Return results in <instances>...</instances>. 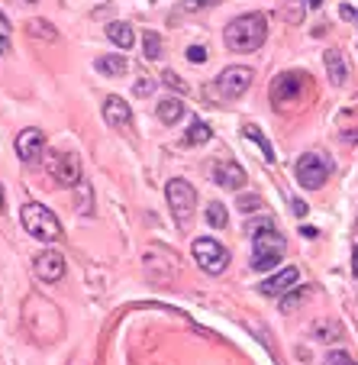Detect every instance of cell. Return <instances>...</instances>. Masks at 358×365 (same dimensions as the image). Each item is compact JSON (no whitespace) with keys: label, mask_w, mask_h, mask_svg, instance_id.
I'll list each match as a JSON object with an SVG mask.
<instances>
[{"label":"cell","mask_w":358,"mask_h":365,"mask_svg":"<svg viewBox=\"0 0 358 365\" xmlns=\"http://www.w3.org/2000/svg\"><path fill=\"white\" fill-rule=\"evenodd\" d=\"M142 56L149 58V62L162 58V36H159V33H152V29H145V36H142Z\"/></svg>","instance_id":"22"},{"label":"cell","mask_w":358,"mask_h":365,"mask_svg":"<svg viewBox=\"0 0 358 365\" xmlns=\"http://www.w3.org/2000/svg\"><path fill=\"white\" fill-rule=\"evenodd\" d=\"M48 172H52V178H56L58 185L71 187L81 181V162H78L75 152H56L52 162H48Z\"/></svg>","instance_id":"9"},{"label":"cell","mask_w":358,"mask_h":365,"mask_svg":"<svg viewBox=\"0 0 358 365\" xmlns=\"http://www.w3.org/2000/svg\"><path fill=\"white\" fill-rule=\"evenodd\" d=\"M165 197H168V207H172L174 223L187 227V220H191L194 210H197V191H194V185H187L184 178H172L165 187Z\"/></svg>","instance_id":"5"},{"label":"cell","mask_w":358,"mask_h":365,"mask_svg":"<svg viewBox=\"0 0 358 365\" xmlns=\"http://www.w3.org/2000/svg\"><path fill=\"white\" fill-rule=\"evenodd\" d=\"M191 252H194L197 265L207 272V275H223L226 265H229V252L214 240V236H200V240H194Z\"/></svg>","instance_id":"7"},{"label":"cell","mask_w":358,"mask_h":365,"mask_svg":"<svg viewBox=\"0 0 358 365\" xmlns=\"http://www.w3.org/2000/svg\"><path fill=\"white\" fill-rule=\"evenodd\" d=\"M104 120H107V126H113V130H126V126L132 123L130 103H126L123 97L110 94V97L104 101Z\"/></svg>","instance_id":"14"},{"label":"cell","mask_w":358,"mask_h":365,"mask_svg":"<svg viewBox=\"0 0 358 365\" xmlns=\"http://www.w3.org/2000/svg\"><path fill=\"white\" fill-rule=\"evenodd\" d=\"M323 62H326V71H330V81L336 84V88H342L345 78H349V65H345L342 52H339V48H326Z\"/></svg>","instance_id":"15"},{"label":"cell","mask_w":358,"mask_h":365,"mask_svg":"<svg viewBox=\"0 0 358 365\" xmlns=\"http://www.w3.org/2000/svg\"><path fill=\"white\" fill-rule=\"evenodd\" d=\"M326 365H358V362L349 356V352L332 349V352H326Z\"/></svg>","instance_id":"26"},{"label":"cell","mask_w":358,"mask_h":365,"mask_svg":"<svg viewBox=\"0 0 358 365\" xmlns=\"http://www.w3.org/2000/svg\"><path fill=\"white\" fill-rule=\"evenodd\" d=\"M155 113H159V120H162L165 126H174L181 117H184V103H181L178 97H165V101H159Z\"/></svg>","instance_id":"16"},{"label":"cell","mask_w":358,"mask_h":365,"mask_svg":"<svg viewBox=\"0 0 358 365\" xmlns=\"http://www.w3.org/2000/svg\"><path fill=\"white\" fill-rule=\"evenodd\" d=\"M162 81H165V84H168V88L181 91V94H184V91H187V84H184V81H181V78H178V75H174V71H172V68H168V71H165V75H162Z\"/></svg>","instance_id":"30"},{"label":"cell","mask_w":358,"mask_h":365,"mask_svg":"<svg viewBox=\"0 0 358 365\" xmlns=\"http://www.w3.org/2000/svg\"><path fill=\"white\" fill-rule=\"evenodd\" d=\"M7 52H10V20L0 10V56H7Z\"/></svg>","instance_id":"25"},{"label":"cell","mask_w":358,"mask_h":365,"mask_svg":"<svg viewBox=\"0 0 358 365\" xmlns=\"http://www.w3.org/2000/svg\"><path fill=\"white\" fill-rule=\"evenodd\" d=\"M207 56H210L207 46H191V48H187V62H191V65H204V62H207Z\"/></svg>","instance_id":"28"},{"label":"cell","mask_w":358,"mask_h":365,"mask_svg":"<svg viewBox=\"0 0 358 365\" xmlns=\"http://www.w3.org/2000/svg\"><path fill=\"white\" fill-rule=\"evenodd\" d=\"M33 269H36V278H42V282H48V284H56V282H62V275H65V255L56 252V249L39 252V255H36Z\"/></svg>","instance_id":"11"},{"label":"cell","mask_w":358,"mask_h":365,"mask_svg":"<svg viewBox=\"0 0 358 365\" xmlns=\"http://www.w3.org/2000/svg\"><path fill=\"white\" fill-rule=\"evenodd\" d=\"M216 4H223V0H184V4H181V10L194 14V10H210V7H216Z\"/></svg>","instance_id":"27"},{"label":"cell","mask_w":358,"mask_h":365,"mask_svg":"<svg viewBox=\"0 0 358 365\" xmlns=\"http://www.w3.org/2000/svg\"><path fill=\"white\" fill-rule=\"evenodd\" d=\"M332 165L323 159V155H317V152H307V155H300L294 165V175H297V185L307 187V191H317V187L326 185V178H330Z\"/></svg>","instance_id":"8"},{"label":"cell","mask_w":358,"mask_h":365,"mask_svg":"<svg viewBox=\"0 0 358 365\" xmlns=\"http://www.w3.org/2000/svg\"><path fill=\"white\" fill-rule=\"evenodd\" d=\"M210 139H214V133H210V126L204 123V120H194V123L187 126V136H184L187 145H207Z\"/></svg>","instance_id":"19"},{"label":"cell","mask_w":358,"mask_h":365,"mask_svg":"<svg viewBox=\"0 0 358 365\" xmlns=\"http://www.w3.org/2000/svg\"><path fill=\"white\" fill-rule=\"evenodd\" d=\"M339 14H342V20H358V10H352V7H342Z\"/></svg>","instance_id":"33"},{"label":"cell","mask_w":358,"mask_h":365,"mask_svg":"<svg viewBox=\"0 0 358 365\" xmlns=\"http://www.w3.org/2000/svg\"><path fill=\"white\" fill-rule=\"evenodd\" d=\"M307 297H310V291H307V288H297L294 291V294H288V297H281V310H284V314H290V310H294V307H300V304L303 301H307Z\"/></svg>","instance_id":"24"},{"label":"cell","mask_w":358,"mask_h":365,"mask_svg":"<svg viewBox=\"0 0 358 365\" xmlns=\"http://www.w3.org/2000/svg\"><path fill=\"white\" fill-rule=\"evenodd\" d=\"M242 136L252 139V143L265 152V162H275V149H271V143L262 136V130H258V126H246V130H242Z\"/></svg>","instance_id":"21"},{"label":"cell","mask_w":358,"mask_h":365,"mask_svg":"<svg viewBox=\"0 0 358 365\" xmlns=\"http://www.w3.org/2000/svg\"><path fill=\"white\" fill-rule=\"evenodd\" d=\"M136 97H149L152 91H155V81H152V78H142V81H136Z\"/></svg>","instance_id":"31"},{"label":"cell","mask_w":358,"mask_h":365,"mask_svg":"<svg viewBox=\"0 0 358 365\" xmlns=\"http://www.w3.org/2000/svg\"><path fill=\"white\" fill-rule=\"evenodd\" d=\"M268 39V23L262 14H242L226 26V46L233 52H255Z\"/></svg>","instance_id":"2"},{"label":"cell","mask_w":358,"mask_h":365,"mask_svg":"<svg viewBox=\"0 0 358 365\" xmlns=\"http://www.w3.org/2000/svg\"><path fill=\"white\" fill-rule=\"evenodd\" d=\"M252 68L246 65H229L214 78V97L216 101H239L248 88H252Z\"/></svg>","instance_id":"4"},{"label":"cell","mask_w":358,"mask_h":365,"mask_svg":"<svg viewBox=\"0 0 358 365\" xmlns=\"http://www.w3.org/2000/svg\"><path fill=\"white\" fill-rule=\"evenodd\" d=\"M352 275L358 278V246H355V252H352Z\"/></svg>","instance_id":"34"},{"label":"cell","mask_w":358,"mask_h":365,"mask_svg":"<svg viewBox=\"0 0 358 365\" xmlns=\"http://www.w3.org/2000/svg\"><path fill=\"white\" fill-rule=\"evenodd\" d=\"M239 207L246 214H255L252 207H262V197H255V194H239Z\"/></svg>","instance_id":"29"},{"label":"cell","mask_w":358,"mask_h":365,"mask_svg":"<svg viewBox=\"0 0 358 365\" xmlns=\"http://www.w3.org/2000/svg\"><path fill=\"white\" fill-rule=\"evenodd\" d=\"M214 185L216 187H229V191H239L242 185H246V168L242 165H236L233 159H220L214 165Z\"/></svg>","instance_id":"12"},{"label":"cell","mask_w":358,"mask_h":365,"mask_svg":"<svg viewBox=\"0 0 358 365\" xmlns=\"http://www.w3.org/2000/svg\"><path fill=\"white\" fill-rule=\"evenodd\" d=\"M20 220H23V230H26L33 240H39V242L62 240V223H58V217L52 214L46 204H26L20 210Z\"/></svg>","instance_id":"3"},{"label":"cell","mask_w":358,"mask_h":365,"mask_svg":"<svg viewBox=\"0 0 358 365\" xmlns=\"http://www.w3.org/2000/svg\"><path fill=\"white\" fill-rule=\"evenodd\" d=\"M294 214L297 217H307V214H310V207L303 204V200H294Z\"/></svg>","instance_id":"32"},{"label":"cell","mask_w":358,"mask_h":365,"mask_svg":"<svg viewBox=\"0 0 358 365\" xmlns=\"http://www.w3.org/2000/svg\"><path fill=\"white\" fill-rule=\"evenodd\" d=\"M26 4H39V0H26Z\"/></svg>","instance_id":"37"},{"label":"cell","mask_w":358,"mask_h":365,"mask_svg":"<svg viewBox=\"0 0 358 365\" xmlns=\"http://www.w3.org/2000/svg\"><path fill=\"white\" fill-rule=\"evenodd\" d=\"M107 39L126 52V48L132 46V26L130 23H110V26H107Z\"/></svg>","instance_id":"18"},{"label":"cell","mask_w":358,"mask_h":365,"mask_svg":"<svg viewBox=\"0 0 358 365\" xmlns=\"http://www.w3.org/2000/svg\"><path fill=\"white\" fill-rule=\"evenodd\" d=\"M310 88V75H303V71H284V75L275 78V84H271V101H275V107H281V110H290V107H297L300 103V91Z\"/></svg>","instance_id":"6"},{"label":"cell","mask_w":358,"mask_h":365,"mask_svg":"<svg viewBox=\"0 0 358 365\" xmlns=\"http://www.w3.org/2000/svg\"><path fill=\"white\" fill-rule=\"evenodd\" d=\"M26 33L33 36V39H46V42H56V39H58L56 26H52L48 20H29V23H26Z\"/></svg>","instance_id":"20"},{"label":"cell","mask_w":358,"mask_h":365,"mask_svg":"<svg viewBox=\"0 0 358 365\" xmlns=\"http://www.w3.org/2000/svg\"><path fill=\"white\" fill-rule=\"evenodd\" d=\"M355 230H358V223H355Z\"/></svg>","instance_id":"38"},{"label":"cell","mask_w":358,"mask_h":365,"mask_svg":"<svg viewBox=\"0 0 358 365\" xmlns=\"http://www.w3.org/2000/svg\"><path fill=\"white\" fill-rule=\"evenodd\" d=\"M207 223H210V227H216V230L226 227V223H229L226 207H223V204H210V207H207Z\"/></svg>","instance_id":"23"},{"label":"cell","mask_w":358,"mask_h":365,"mask_svg":"<svg viewBox=\"0 0 358 365\" xmlns=\"http://www.w3.org/2000/svg\"><path fill=\"white\" fill-rule=\"evenodd\" d=\"M303 236H307V240H317L320 233H317V230H313V227H303Z\"/></svg>","instance_id":"35"},{"label":"cell","mask_w":358,"mask_h":365,"mask_svg":"<svg viewBox=\"0 0 358 365\" xmlns=\"http://www.w3.org/2000/svg\"><path fill=\"white\" fill-rule=\"evenodd\" d=\"M307 4H310V7H323V0H307Z\"/></svg>","instance_id":"36"},{"label":"cell","mask_w":358,"mask_h":365,"mask_svg":"<svg viewBox=\"0 0 358 365\" xmlns=\"http://www.w3.org/2000/svg\"><path fill=\"white\" fill-rule=\"evenodd\" d=\"M297 278H300V272H297V265H288V269L275 272V275L268 278V282L258 284V291H262L265 297H284L288 294V288H294Z\"/></svg>","instance_id":"13"},{"label":"cell","mask_w":358,"mask_h":365,"mask_svg":"<svg viewBox=\"0 0 358 365\" xmlns=\"http://www.w3.org/2000/svg\"><path fill=\"white\" fill-rule=\"evenodd\" d=\"M94 68L100 71V75H107V78H120V75H126V68H130V65H126L123 56H100L94 62Z\"/></svg>","instance_id":"17"},{"label":"cell","mask_w":358,"mask_h":365,"mask_svg":"<svg viewBox=\"0 0 358 365\" xmlns=\"http://www.w3.org/2000/svg\"><path fill=\"white\" fill-rule=\"evenodd\" d=\"M16 155H20L23 162H39L42 155H46V133L36 130V126H29V130H23L20 136H16Z\"/></svg>","instance_id":"10"},{"label":"cell","mask_w":358,"mask_h":365,"mask_svg":"<svg viewBox=\"0 0 358 365\" xmlns=\"http://www.w3.org/2000/svg\"><path fill=\"white\" fill-rule=\"evenodd\" d=\"M288 252V240L278 233L275 223H258L252 227V269L271 272Z\"/></svg>","instance_id":"1"}]
</instances>
